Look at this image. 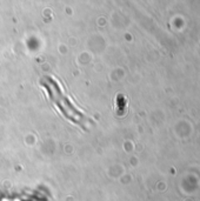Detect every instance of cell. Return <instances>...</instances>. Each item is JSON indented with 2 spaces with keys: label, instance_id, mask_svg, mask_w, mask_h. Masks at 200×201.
Listing matches in <instances>:
<instances>
[{
  "label": "cell",
  "instance_id": "cell-1",
  "mask_svg": "<svg viewBox=\"0 0 200 201\" xmlns=\"http://www.w3.org/2000/svg\"><path fill=\"white\" fill-rule=\"evenodd\" d=\"M41 85L45 86L47 92L50 94L51 101L55 105L60 112L64 113L66 118H68L75 123H79L80 120H82L84 115L78 108L74 107L72 101L68 99V97L65 94L64 90L60 87L59 82L51 76H46L45 79L41 80Z\"/></svg>",
  "mask_w": 200,
  "mask_h": 201
}]
</instances>
